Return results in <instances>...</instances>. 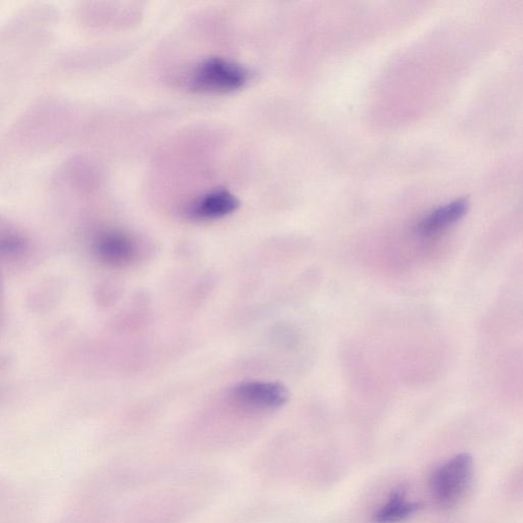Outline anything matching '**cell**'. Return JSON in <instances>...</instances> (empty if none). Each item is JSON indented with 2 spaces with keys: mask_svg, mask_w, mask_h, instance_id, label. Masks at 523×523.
<instances>
[{
  "mask_svg": "<svg viewBox=\"0 0 523 523\" xmlns=\"http://www.w3.org/2000/svg\"><path fill=\"white\" fill-rule=\"evenodd\" d=\"M248 81L245 68L221 58L199 64L189 78V87L201 92L223 93L240 89Z\"/></svg>",
  "mask_w": 523,
  "mask_h": 523,
  "instance_id": "obj_1",
  "label": "cell"
},
{
  "mask_svg": "<svg viewBox=\"0 0 523 523\" xmlns=\"http://www.w3.org/2000/svg\"><path fill=\"white\" fill-rule=\"evenodd\" d=\"M473 475V463L470 456L460 454L444 463L435 472L432 490L435 498L444 506L459 503L468 491Z\"/></svg>",
  "mask_w": 523,
  "mask_h": 523,
  "instance_id": "obj_2",
  "label": "cell"
},
{
  "mask_svg": "<svg viewBox=\"0 0 523 523\" xmlns=\"http://www.w3.org/2000/svg\"><path fill=\"white\" fill-rule=\"evenodd\" d=\"M233 399L248 408L275 410L288 403L290 394L282 385L270 382H248L232 390Z\"/></svg>",
  "mask_w": 523,
  "mask_h": 523,
  "instance_id": "obj_3",
  "label": "cell"
},
{
  "mask_svg": "<svg viewBox=\"0 0 523 523\" xmlns=\"http://www.w3.org/2000/svg\"><path fill=\"white\" fill-rule=\"evenodd\" d=\"M468 208L467 199H455L425 215L417 224L416 231L423 237L439 236L461 220Z\"/></svg>",
  "mask_w": 523,
  "mask_h": 523,
  "instance_id": "obj_4",
  "label": "cell"
},
{
  "mask_svg": "<svg viewBox=\"0 0 523 523\" xmlns=\"http://www.w3.org/2000/svg\"><path fill=\"white\" fill-rule=\"evenodd\" d=\"M237 208L239 201L227 190L218 189L190 205L187 215L197 220H217L232 214Z\"/></svg>",
  "mask_w": 523,
  "mask_h": 523,
  "instance_id": "obj_5",
  "label": "cell"
},
{
  "mask_svg": "<svg viewBox=\"0 0 523 523\" xmlns=\"http://www.w3.org/2000/svg\"><path fill=\"white\" fill-rule=\"evenodd\" d=\"M99 257L110 265H122L129 262L135 253V247L129 237L121 232L110 231L102 234L97 242Z\"/></svg>",
  "mask_w": 523,
  "mask_h": 523,
  "instance_id": "obj_6",
  "label": "cell"
},
{
  "mask_svg": "<svg viewBox=\"0 0 523 523\" xmlns=\"http://www.w3.org/2000/svg\"><path fill=\"white\" fill-rule=\"evenodd\" d=\"M417 509V504L408 501L404 493L398 491L376 512L374 521L375 523H398L413 515Z\"/></svg>",
  "mask_w": 523,
  "mask_h": 523,
  "instance_id": "obj_7",
  "label": "cell"
}]
</instances>
